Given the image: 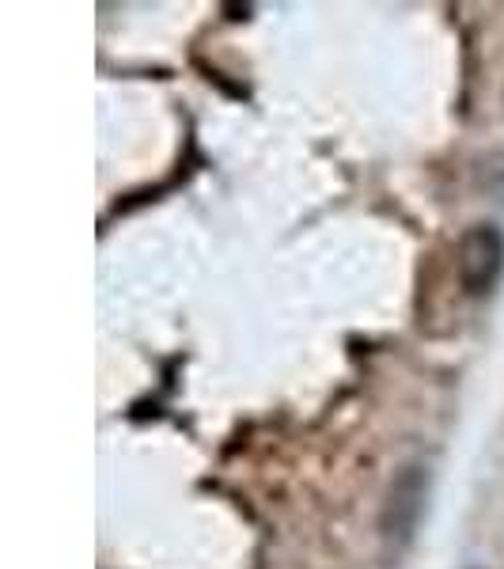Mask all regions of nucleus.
I'll list each match as a JSON object with an SVG mask.
<instances>
[{"label":"nucleus","instance_id":"obj_1","mask_svg":"<svg viewBox=\"0 0 504 569\" xmlns=\"http://www.w3.org/2000/svg\"><path fill=\"white\" fill-rule=\"evenodd\" d=\"M455 270L460 284L471 297H485L504 273V232L497 224H474L463 232L460 251H455Z\"/></svg>","mask_w":504,"mask_h":569},{"label":"nucleus","instance_id":"obj_2","mask_svg":"<svg viewBox=\"0 0 504 569\" xmlns=\"http://www.w3.org/2000/svg\"><path fill=\"white\" fill-rule=\"evenodd\" d=\"M421 498H425V482H421V471L410 467L402 479L391 486V501H387V531L391 536H410V528L417 525L421 512Z\"/></svg>","mask_w":504,"mask_h":569}]
</instances>
